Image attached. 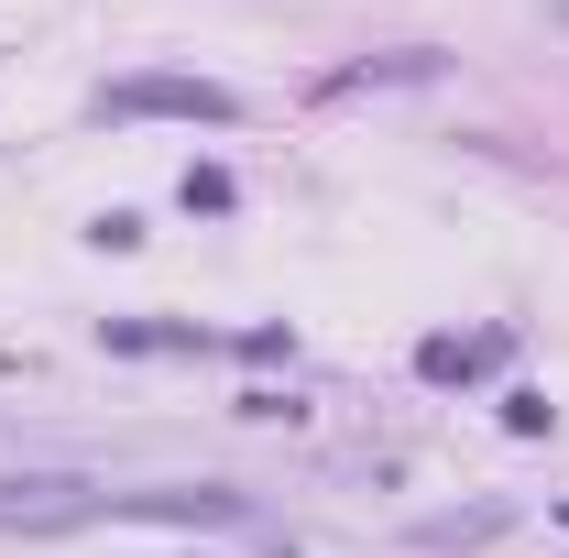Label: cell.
<instances>
[{
    "instance_id": "6",
    "label": "cell",
    "mask_w": 569,
    "mask_h": 558,
    "mask_svg": "<svg viewBox=\"0 0 569 558\" xmlns=\"http://www.w3.org/2000/svg\"><path fill=\"white\" fill-rule=\"evenodd\" d=\"M417 77H438V56H427V44H406V56H372V67H340V77H329V99H351V88H417Z\"/></svg>"
},
{
    "instance_id": "8",
    "label": "cell",
    "mask_w": 569,
    "mask_h": 558,
    "mask_svg": "<svg viewBox=\"0 0 569 558\" xmlns=\"http://www.w3.org/2000/svg\"><path fill=\"white\" fill-rule=\"evenodd\" d=\"M559 417V406H548V395H503V427H515V438H537V427Z\"/></svg>"
},
{
    "instance_id": "4",
    "label": "cell",
    "mask_w": 569,
    "mask_h": 558,
    "mask_svg": "<svg viewBox=\"0 0 569 558\" xmlns=\"http://www.w3.org/2000/svg\"><path fill=\"white\" fill-rule=\"evenodd\" d=\"M110 350H219V329H187V318H99Z\"/></svg>"
},
{
    "instance_id": "1",
    "label": "cell",
    "mask_w": 569,
    "mask_h": 558,
    "mask_svg": "<svg viewBox=\"0 0 569 558\" xmlns=\"http://www.w3.org/2000/svg\"><path fill=\"white\" fill-rule=\"evenodd\" d=\"M263 504L230 482H153V492H99V526H252Z\"/></svg>"
},
{
    "instance_id": "2",
    "label": "cell",
    "mask_w": 569,
    "mask_h": 558,
    "mask_svg": "<svg viewBox=\"0 0 569 558\" xmlns=\"http://www.w3.org/2000/svg\"><path fill=\"white\" fill-rule=\"evenodd\" d=\"M99 121H209V132H230L241 99L219 77H121V88H99Z\"/></svg>"
},
{
    "instance_id": "5",
    "label": "cell",
    "mask_w": 569,
    "mask_h": 558,
    "mask_svg": "<svg viewBox=\"0 0 569 558\" xmlns=\"http://www.w3.org/2000/svg\"><path fill=\"white\" fill-rule=\"evenodd\" d=\"M515 526V504H471V515H417V548H482Z\"/></svg>"
},
{
    "instance_id": "7",
    "label": "cell",
    "mask_w": 569,
    "mask_h": 558,
    "mask_svg": "<svg viewBox=\"0 0 569 558\" xmlns=\"http://www.w3.org/2000/svg\"><path fill=\"white\" fill-rule=\"evenodd\" d=\"M230 198H241V187H230V165H187V209H230Z\"/></svg>"
},
{
    "instance_id": "3",
    "label": "cell",
    "mask_w": 569,
    "mask_h": 558,
    "mask_svg": "<svg viewBox=\"0 0 569 558\" xmlns=\"http://www.w3.org/2000/svg\"><path fill=\"white\" fill-rule=\"evenodd\" d=\"M99 492H110V482H77V471H22V482H0V526H22V537L99 526Z\"/></svg>"
}]
</instances>
